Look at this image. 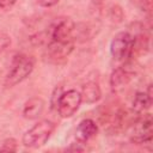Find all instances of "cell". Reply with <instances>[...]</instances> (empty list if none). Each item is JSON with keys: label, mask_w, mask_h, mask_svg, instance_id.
<instances>
[{"label": "cell", "mask_w": 153, "mask_h": 153, "mask_svg": "<svg viewBox=\"0 0 153 153\" xmlns=\"http://www.w3.org/2000/svg\"><path fill=\"white\" fill-rule=\"evenodd\" d=\"M74 27H75V24L71 18H68V17L56 18L54 20V23L47 30L48 38L49 39H54V41L74 39V37H73Z\"/></svg>", "instance_id": "obj_7"}, {"label": "cell", "mask_w": 153, "mask_h": 153, "mask_svg": "<svg viewBox=\"0 0 153 153\" xmlns=\"http://www.w3.org/2000/svg\"><path fill=\"white\" fill-rule=\"evenodd\" d=\"M86 145H87V143H85V142H80V141L75 140V141H73V142L71 143V146L67 148V151H72V152H84V151L87 149Z\"/></svg>", "instance_id": "obj_16"}, {"label": "cell", "mask_w": 153, "mask_h": 153, "mask_svg": "<svg viewBox=\"0 0 153 153\" xmlns=\"http://www.w3.org/2000/svg\"><path fill=\"white\" fill-rule=\"evenodd\" d=\"M35 68V59L26 54H16L11 60V66L4 80V86L10 88L24 81Z\"/></svg>", "instance_id": "obj_1"}, {"label": "cell", "mask_w": 153, "mask_h": 153, "mask_svg": "<svg viewBox=\"0 0 153 153\" xmlns=\"http://www.w3.org/2000/svg\"><path fill=\"white\" fill-rule=\"evenodd\" d=\"M74 39L68 41H54L49 39L43 53V57L48 63L51 65H65L68 60V56L74 49Z\"/></svg>", "instance_id": "obj_3"}, {"label": "cell", "mask_w": 153, "mask_h": 153, "mask_svg": "<svg viewBox=\"0 0 153 153\" xmlns=\"http://www.w3.org/2000/svg\"><path fill=\"white\" fill-rule=\"evenodd\" d=\"M10 44H11V37L6 32L0 30V51L7 49Z\"/></svg>", "instance_id": "obj_17"}, {"label": "cell", "mask_w": 153, "mask_h": 153, "mask_svg": "<svg viewBox=\"0 0 153 153\" xmlns=\"http://www.w3.org/2000/svg\"><path fill=\"white\" fill-rule=\"evenodd\" d=\"M134 2L141 11H149L151 10L152 0H134Z\"/></svg>", "instance_id": "obj_18"}, {"label": "cell", "mask_w": 153, "mask_h": 153, "mask_svg": "<svg viewBox=\"0 0 153 153\" xmlns=\"http://www.w3.org/2000/svg\"><path fill=\"white\" fill-rule=\"evenodd\" d=\"M60 0H37L38 5H41L42 7H53L55 5L59 4Z\"/></svg>", "instance_id": "obj_20"}, {"label": "cell", "mask_w": 153, "mask_h": 153, "mask_svg": "<svg viewBox=\"0 0 153 153\" xmlns=\"http://www.w3.org/2000/svg\"><path fill=\"white\" fill-rule=\"evenodd\" d=\"M17 0H0V10L8 11L16 5Z\"/></svg>", "instance_id": "obj_19"}, {"label": "cell", "mask_w": 153, "mask_h": 153, "mask_svg": "<svg viewBox=\"0 0 153 153\" xmlns=\"http://www.w3.org/2000/svg\"><path fill=\"white\" fill-rule=\"evenodd\" d=\"M124 13L118 5H111L109 8V18L115 23H121L123 20Z\"/></svg>", "instance_id": "obj_13"}, {"label": "cell", "mask_w": 153, "mask_h": 153, "mask_svg": "<svg viewBox=\"0 0 153 153\" xmlns=\"http://www.w3.org/2000/svg\"><path fill=\"white\" fill-rule=\"evenodd\" d=\"M152 103H153L152 94L147 93L146 91L136 92L135 96H134L133 103H131V110L136 116L142 115L152 106Z\"/></svg>", "instance_id": "obj_11"}, {"label": "cell", "mask_w": 153, "mask_h": 153, "mask_svg": "<svg viewBox=\"0 0 153 153\" xmlns=\"http://www.w3.org/2000/svg\"><path fill=\"white\" fill-rule=\"evenodd\" d=\"M55 129H56L55 122L48 118L41 120L24 133L22 137V143L26 148H32V149L39 148L48 142Z\"/></svg>", "instance_id": "obj_2"}, {"label": "cell", "mask_w": 153, "mask_h": 153, "mask_svg": "<svg viewBox=\"0 0 153 153\" xmlns=\"http://www.w3.org/2000/svg\"><path fill=\"white\" fill-rule=\"evenodd\" d=\"M62 93H63V87H62V85L55 86V88L53 90L51 97H50V108H51V110H55V111H56L57 104H59V100H60V97H61Z\"/></svg>", "instance_id": "obj_15"}, {"label": "cell", "mask_w": 153, "mask_h": 153, "mask_svg": "<svg viewBox=\"0 0 153 153\" xmlns=\"http://www.w3.org/2000/svg\"><path fill=\"white\" fill-rule=\"evenodd\" d=\"M134 47V36L128 31H121L116 33L110 43V54L114 60L120 62L131 61Z\"/></svg>", "instance_id": "obj_4"}, {"label": "cell", "mask_w": 153, "mask_h": 153, "mask_svg": "<svg viewBox=\"0 0 153 153\" xmlns=\"http://www.w3.org/2000/svg\"><path fill=\"white\" fill-rule=\"evenodd\" d=\"M152 116L151 114L137 115L136 120L130 126L129 140L135 145L151 143L152 141Z\"/></svg>", "instance_id": "obj_5"}, {"label": "cell", "mask_w": 153, "mask_h": 153, "mask_svg": "<svg viewBox=\"0 0 153 153\" xmlns=\"http://www.w3.org/2000/svg\"><path fill=\"white\" fill-rule=\"evenodd\" d=\"M81 100V94L76 90H68L63 91V93L60 97L59 104H57V114L61 118H69L79 110Z\"/></svg>", "instance_id": "obj_6"}, {"label": "cell", "mask_w": 153, "mask_h": 153, "mask_svg": "<svg viewBox=\"0 0 153 153\" xmlns=\"http://www.w3.org/2000/svg\"><path fill=\"white\" fill-rule=\"evenodd\" d=\"M44 100L39 97H32L30 98L23 108V116L27 120H36L38 118L43 110H44Z\"/></svg>", "instance_id": "obj_12"}, {"label": "cell", "mask_w": 153, "mask_h": 153, "mask_svg": "<svg viewBox=\"0 0 153 153\" xmlns=\"http://www.w3.org/2000/svg\"><path fill=\"white\" fill-rule=\"evenodd\" d=\"M81 100L82 103L86 104H94L97 103L100 97H102V91H100V86L97 81L94 80H88L82 85L81 88Z\"/></svg>", "instance_id": "obj_10"}, {"label": "cell", "mask_w": 153, "mask_h": 153, "mask_svg": "<svg viewBox=\"0 0 153 153\" xmlns=\"http://www.w3.org/2000/svg\"><path fill=\"white\" fill-rule=\"evenodd\" d=\"M134 75H135V71L133 69L131 61L123 62V65L118 66L117 68H115L111 72L110 80H109L111 90L114 92H117V91L122 90L123 87H126L131 81Z\"/></svg>", "instance_id": "obj_8"}, {"label": "cell", "mask_w": 153, "mask_h": 153, "mask_svg": "<svg viewBox=\"0 0 153 153\" xmlns=\"http://www.w3.org/2000/svg\"><path fill=\"white\" fill-rule=\"evenodd\" d=\"M17 151H18V141L13 137L5 139L0 146V152H17Z\"/></svg>", "instance_id": "obj_14"}, {"label": "cell", "mask_w": 153, "mask_h": 153, "mask_svg": "<svg viewBox=\"0 0 153 153\" xmlns=\"http://www.w3.org/2000/svg\"><path fill=\"white\" fill-rule=\"evenodd\" d=\"M98 134V124L92 118H84L79 122L75 130V140L87 143Z\"/></svg>", "instance_id": "obj_9"}]
</instances>
